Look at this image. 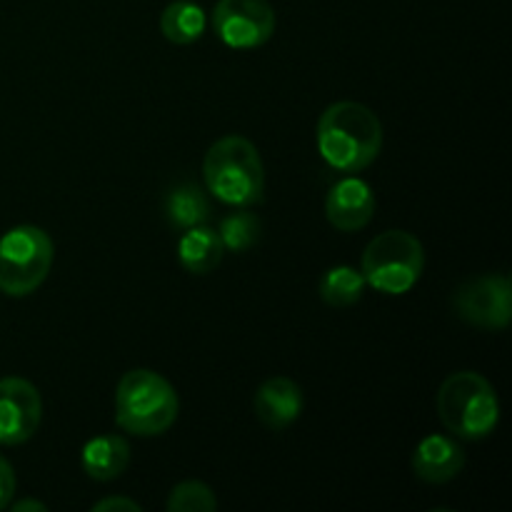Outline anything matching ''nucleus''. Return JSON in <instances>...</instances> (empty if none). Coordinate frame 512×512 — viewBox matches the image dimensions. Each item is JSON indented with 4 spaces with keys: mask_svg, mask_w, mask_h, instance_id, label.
Wrapping results in <instances>:
<instances>
[{
    "mask_svg": "<svg viewBox=\"0 0 512 512\" xmlns=\"http://www.w3.org/2000/svg\"><path fill=\"white\" fill-rule=\"evenodd\" d=\"M438 415L445 430L463 440H485L500 423L493 383L475 370L448 375L438 390Z\"/></svg>",
    "mask_w": 512,
    "mask_h": 512,
    "instance_id": "20e7f679",
    "label": "nucleus"
},
{
    "mask_svg": "<svg viewBox=\"0 0 512 512\" xmlns=\"http://www.w3.org/2000/svg\"><path fill=\"white\" fill-rule=\"evenodd\" d=\"M163 210L170 228L180 230V233L195 228V225H205L210 218L208 193L198 183H180L168 190Z\"/></svg>",
    "mask_w": 512,
    "mask_h": 512,
    "instance_id": "2eb2a0df",
    "label": "nucleus"
},
{
    "mask_svg": "<svg viewBox=\"0 0 512 512\" xmlns=\"http://www.w3.org/2000/svg\"><path fill=\"white\" fill-rule=\"evenodd\" d=\"M15 495V470L8 460L0 455V510L8 508L13 503Z\"/></svg>",
    "mask_w": 512,
    "mask_h": 512,
    "instance_id": "aec40b11",
    "label": "nucleus"
},
{
    "mask_svg": "<svg viewBox=\"0 0 512 512\" xmlns=\"http://www.w3.org/2000/svg\"><path fill=\"white\" fill-rule=\"evenodd\" d=\"M455 313L480 330H505L512 318V283L505 273L480 275L458 288Z\"/></svg>",
    "mask_w": 512,
    "mask_h": 512,
    "instance_id": "6e6552de",
    "label": "nucleus"
},
{
    "mask_svg": "<svg viewBox=\"0 0 512 512\" xmlns=\"http://www.w3.org/2000/svg\"><path fill=\"white\" fill-rule=\"evenodd\" d=\"M55 245L38 225H15L0 238V293L25 298L48 278Z\"/></svg>",
    "mask_w": 512,
    "mask_h": 512,
    "instance_id": "423d86ee",
    "label": "nucleus"
},
{
    "mask_svg": "<svg viewBox=\"0 0 512 512\" xmlns=\"http://www.w3.org/2000/svg\"><path fill=\"white\" fill-rule=\"evenodd\" d=\"M253 408L265 428L280 433V430H288L303 415V390L295 380L285 378V375H275V378H268L255 390Z\"/></svg>",
    "mask_w": 512,
    "mask_h": 512,
    "instance_id": "9b49d317",
    "label": "nucleus"
},
{
    "mask_svg": "<svg viewBox=\"0 0 512 512\" xmlns=\"http://www.w3.org/2000/svg\"><path fill=\"white\" fill-rule=\"evenodd\" d=\"M205 190L230 208H253L263 200L265 168L258 148L243 135L215 140L203 160Z\"/></svg>",
    "mask_w": 512,
    "mask_h": 512,
    "instance_id": "f03ea898",
    "label": "nucleus"
},
{
    "mask_svg": "<svg viewBox=\"0 0 512 512\" xmlns=\"http://www.w3.org/2000/svg\"><path fill=\"white\" fill-rule=\"evenodd\" d=\"M375 215V193L368 180L355 173L340 178L325 195V218L340 233L363 230Z\"/></svg>",
    "mask_w": 512,
    "mask_h": 512,
    "instance_id": "9d476101",
    "label": "nucleus"
},
{
    "mask_svg": "<svg viewBox=\"0 0 512 512\" xmlns=\"http://www.w3.org/2000/svg\"><path fill=\"white\" fill-rule=\"evenodd\" d=\"M318 153L338 173H360L375 163L383 148L380 118L363 103L338 100L328 105L315 130Z\"/></svg>",
    "mask_w": 512,
    "mask_h": 512,
    "instance_id": "f257e3e1",
    "label": "nucleus"
},
{
    "mask_svg": "<svg viewBox=\"0 0 512 512\" xmlns=\"http://www.w3.org/2000/svg\"><path fill=\"white\" fill-rule=\"evenodd\" d=\"M425 268L423 243L408 230H385L365 245L360 273L383 295H405L418 285Z\"/></svg>",
    "mask_w": 512,
    "mask_h": 512,
    "instance_id": "39448f33",
    "label": "nucleus"
},
{
    "mask_svg": "<svg viewBox=\"0 0 512 512\" xmlns=\"http://www.w3.org/2000/svg\"><path fill=\"white\" fill-rule=\"evenodd\" d=\"M225 255V245L220 240L218 230L208 225H195L183 230L178 240V260L188 273L208 275L220 265Z\"/></svg>",
    "mask_w": 512,
    "mask_h": 512,
    "instance_id": "4468645a",
    "label": "nucleus"
},
{
    "mask_svg": "<svg viewBox=\"0 0 512 512\" xmlns=\"http://www.w3.org/2000/svg\"><path fill=\"white\" fill-rule=\"evenodd\" d=\"M43 400L25 378L0 380V445H23L38 433Z\"/></svg>",
    "mask_w": 512,
    "mask_h": 512,
    "instance_id": "1a4fd4ad",
    "label": "nucleus"
},
{
    "mask_svg": "<svg viewBox=\"0 0 512 512\" xmlns=\"http://www.w3.org/2000/svg\"><path fill=\"white\" fill-rule=\"evenodd\" d=\"M8 508H13L15 512H23V510H38V512H45L48 508H45L43 503H38V500H18V503H10Z\"/></svg>",
    "mask_w": 512,
    "mask_h": 512,
    "instance_id": "4be33fe9",
    "label": "nucleus"
},
{
    "mask_svg": "<svg viewBox=\"0 0 512 512\" xmlns=\"http://www.w3.org/2000/svg\"><path fill=\"white\" fill-rule=\"evenodd\" d=\"M208 28V15L193 0H173L160 13V33L168 43L193 45L198 43Z\"/></svg>",
    "mask_w": 512,
    "mask_h": 512,
    "instance_id": "dca6fc26",
    "label": "nucleus"
},
{
    "mask_svg": "<svg viewBox=\"0 0 512 512\" xmlns=\"http://www.w3.org/2000/svg\"><path fill=\"white\" fill-rule=\"evenodd\" d=\"M260 233H263V223L250 208H235V213L225 215L218 228L220 240L230 253H245L258 245Z\"/></svg>",
    "mask_w": 512,
    "mask_h": 512,
    "instance_id": "a211bd4d",
    "label": "nucleus"
},
{
    "mask_svg": "<svg viewBox=\"0 0 512 512\" xmlns=\"http://www.w3.org/2000/svg\"><path fill=\"white\" fill-rule=\"evenodd\" d=\"M130 465V443L123 435H95L83 445L80 453V468L90 480L110 483L118 480Z\"/></svg>",
    "mask_w": 512,
    "mask_h": 512,
    "instance_id": "ddd939ff",
    "label": "nucleus"
},
{
    "mask_svg": "<svg viewBox=\"0 0 512 512\" xmlns=\"http://www.w3.org/2000/svg\"><path fill=\"white\" fill-rule=\"evenodd\" d=\"M180 400L173 383L148 368H135L115 388V423L135 438H155L173 428Z\"/></svg>",
    "mask_w": 512,
    "mask_h": 512,
    "instance_id": "7ed1b4c3",
    "label": "nucleus"
},
{
    "mask_svg": "<svg viewBox=\"0 0 512 512\" xmlns=\"http://www.w3.org/2000/svg\"><path fill=\"white\" fill-rule=\"evenodd\" d=\"M365 283L363 273L355 270L353 265H335V268L325 270L320 278V300L330 308H350L363 298Z\"/></svg>",
    "mask_w": 512,
    "mask_h": 512,
    "instance_id": "f3484780",
    "label": "nucleus"
},
{
    "mask_svg": "<svg viewBox=\"0 0 512 512\" xmlns=\"http://www.w3.org/2000/svg\"><path fill=\"white\" fill-rule=\"evenodd\" d=\"M275 23L278 20L270 0H218L213 10L215 35L233 50L265 45L273 38Z\"/></svg>",
    "mask_w": 512,
    "mask_h": 512,
    "instance_id": "0eeeda50",
    "label": "nucleus"
},
{
    "mask_svg": "<svg viewBox=\"0 0 512 512\" xmlns=\"http://www.w3.org/2000/svg\"><path fill=\"white\" fill-rule=\"evenodd\" d=\"M140 503H135V500L130 498H123V495H118V498H103L98 500V503L93 505V512H140Z\"/></svg>",
    "mask_w": 512,
    "mask_h": 512,
    "instance_id": "412c9836",
    "label": "nucleus"
},
{
    "mask_svg": "<svg viewBox=\"0 0 512 512\" xmlns=\"http://www.w3.org/2000/svg\"><path fill=\"white\" fill-rule=\"evenodd\" d=\"M410 465L418 480L428 485H443L463 473L465 450L460 448L458 440L435 433L415 445Z\"/></svg>",
    "mask_w": 512,
    "mask_h": 512,
    "instance_id": "f8f14e48",
    "label": "nucleus"
},
{
    "mask_svg": "<svg viewBox=\"0 0 512 512\" xmlns=\"http://www.w3.org/2000/svg\"><path fill=\"white\" fill-rule=\"evenodd\" d=\"M165 508L170 512H215L218 498L210 485L200 483V480H183L170 490Z\"/></svg>",
    "mask_w": 512,
    "mask_h": 512,
    "instance_id": "6ab92c4d",
    "label": "nucleus"
}]
</instances>
